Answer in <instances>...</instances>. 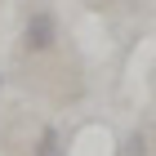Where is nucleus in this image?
<instances>
[{
  "instance_id": "obj_1",
  "label": "nucleus",
  "mask_w": 156,
  "mask_h": 156,
  "mask_svg": "<svg viewBox=\"0 0 156 156\" xmlns=\"http://www.w3.org/2000/svg\"><path fill=\"white\" fill-rule=\"evenodd\" d=\"M54 40H58V18L49 9H36L31 18H27V27H23V45H27V54H49L54 49Z\"/></svg>"
},
{
  "instance_id": "obj_2",
  "label": "nucleus",
  "mask_w": 156,
  "mask_h": 156,
  "mask_svg": "<svg viewBox=\"0 0 156 156\" xmlns=\"http://www.w3.org/2000/svg\"><path fill=\"white\" fill-rule=\"evenodd\" d=\"M54 143H58V134H54V129H45V134H40V147H36V156H54Z\"/></svg>"
},
{
  "instance_id": "obj_3",
  "label": "nucleus",
  "mask_w": 156,
  "mask_h": 156,
  "mask_svg": "<svg viewBox=\"0 0 156 156\" xmlns=\"http://www.w3.org/2000/svg\"><path fill=\"white\" fill-rule=\"evenodd\" d=\"M143 147H147V143H143V138H138V134H134L129 143H125V156H143Z\"/></svg>"
}]
</instances>
